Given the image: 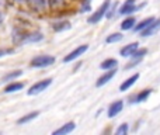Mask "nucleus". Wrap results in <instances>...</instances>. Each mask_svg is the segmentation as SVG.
Wrapping results in <instances>:
<instances>
[{
  "mask_svg": "<svg viewBox=\"0 0 160 135\" xmlns=\"http://www.w3.org/2000/svg\"><path fill=\"white\" fill-rule=\"evenodd\" d=\"M73 6V3L70 0H48V13L51 14H58L68 11Z\"/></svg>",
  "mask_w": 160,
  "mask_h": 135,
  "instance_id": "nucleus-1",
  "label": "nucleus"
},
{
  "mask_svg": "<svg viewBox=\"0 0 160 135\" xmlns=\"http://www.w3.org/2000/svg\"><path fill=\"white\" fill-rule=\"evenodd\" d=\"M25 6L35 16H44L48 13V0H25Z\"/></svg>",
  "mask_w": 160,
  "mask_h": 135,
  "instance_id": "nucleus-2",
  "label": "nucleus"
},
{
  "mask_svg": "<svg viewBox=\"0 0 160 135\" xmlns=\"http://www.w3.org/2000/svg\"><path fill=\"white\" fill-rule=\"evenodd\" d=\"M111 2H112V0H104V2L98 6V8H97L96 11H91L90 17L87 18L88 24H97V23L101 21L105 17V14H107V10H108V7H110Z\"/></svg>",
  "mask_w": 160,
  "mask_h": 135,
  "instance_id": "nucleus-3",
  "label": "nucleus"
},
{
  "mask_svg": "<svg viewBox=\"0 0 160 135\" xmlns=\"http://www.w3.org/2000/svg\"><path fill=\"white\" fill-rule=\"evenodd\" d=\"M53 64H55V56L52 55H37L30 61V66L35 69L48 68Z\"/></svg>",
  "mask_w": 160,
  "mask_h": 135,
  "instance_id": "nucleus-4",
  "label": "nucleus"
},
{
  "mask_svg": "<svg viewBox=\"0 0 160 135\" xmlns=\"http://www.w3.org/2000/svg\"><path fill=\"white\" fill-rule=\"evenodd\" d=\"M51 85H52V79H51V77L38 80V82H35L34 85H31L30 87H28L27 94H28V96H37V94H41L42 91L47 90Z\"/></svg>",
  "mask_w": 160,
  "mask_h": 135,
  "instance_id": "nucleus-5",
  "label": "nucleus"
},
{
  "mask_svg": "<svg viewBox=\"0 0 160 135\" xmlns=\"http://www.w3.org/2000/svg\"><path fill=\"white\" fill-rule=\"evenodd\" d=\"M88 49V45L87 44H83V45H79V47H76L73 51H70L69 54H68L66 56L63 58V62L65 64H69V62H73L76 61V59H79L80 56L83 55V54H86Z\"/></svg>",
  "mask_w": 160,
  "mask_h": 135,
  "instance_id": "nucleus-6",
  "label": "nucleus"
},
{
  "mask_svg": "<svg viewBox=\"0 0 160 135\" xmlns=\"http://www.w3.org/2000/svg\"><path fill=\"white\" fill-rule=\"evenodd\" d=\"M146 6V3H141V4H122L118 7V16H132L136 11H139L141 8H143Z\"/></svg>",
  "mask_w": 160,
  "mask_h": 135,
  "instance_id": "nucleus-7",
  "label": "nucleus"
},
{
  "mask_svg": "<svg viewBox=\"0 0 160 135\" xmlns=\"http://www.w3.org/2000/svg\"><path fill=\"white\" fill-rule=\"evenodd\" d=\"M159 31H160V17L153 20V21L150 23L143 31L139 33V35H141L142 38H149V37H153L155 34H158Z\"/></svg>",
  "mask_w": 160,
  "mask_h": 135,
  "instance_id": "nucleus-8",
  "label": "nucleus"
},
{
  "mask_svg": "<svg viewBox=\"0 0 160 135\" xmlns=\"http://www.w3.org/2000/svg\"><path fill=\"white\" fill-rule=\"evenodd\" d=\"M51 28H52L55 33H63V31L70 30V28H72V24H70V21L66 18H58V20L51 23Z\"/></svg>",
  "mask_w": 160,
  "mask_h": 135,
  "instance_id": "nucleus-9",
  "label": "nucleus"
},
{
  "mask_svg": "<svg viewBox=\"0 0 160 135\" xmlns=\"http://www.w3.org/2000/svg\"><path fill=\"white\" fill-rule=\"evenodd\" d=\"M117 72H118V69H110V70H105V73H102L101 76L97 79L96 82V86L97 87H102V86H105L107 83H110L111 80L114 79V76L117 75Z\"/></svg>",
  "mask_w": 160,
  "mask_h": 135,
  "instance_id": "nucleus-10",
  "label": "nucleus"
},
{
  "mask_svg": "<svg viewBox=\"0 0 160 135\" xmlns=\"http://www.w3.org/2000/svg\"><path fill=\"white\" fill-rule=\"evenodd\" d=\"M122 110H124V100H115V101H112L110 104V107H108V110H107L108 118H114V117H117L119 113H122Z\"/></svg>",
  "mask_w": 160,
  "mask_h": 135,
  "instance_id": "nucleus-11",
  "label": "nucleus"
},
{
  "mask_svg": "<svg viewBox=\"0 0 160 135\" xmlns=\"http://www.w3.org/2000/svg\"><path fill=\"white\" fill-rule=\"evenodd\" d=\"M44 39V34L41 31H27L24 38V44H37V42L42 41ZM22 44V45H24Z\"/></svg>",
  "mask_w": 160,
  "mask_h": 135,
  "instance_id": "nucleus-12",
  "label": "nucleus"
},
{
  "mask_svg": "<svg viewBox=\"0 0 160 135\" xmlns=\"http://www.w3.org/2000/svg\"><path fill=\"white\" fill-rule=\"evenodd\" d=\"M25 87V83L24 82H18V80H13V82L7 83L4 87V93L6 94H11V93H17V91L22 90Z\"/></svg>",
  "mask_w": 160,
  "mask_h": 135,
  "instance_id": "nucleus-13",
  "label": "nucleus"
},
{
  "mask_svg": "<svg viewBox=\"0 0 160 135\" xmlns=\"http://www.w3.org/2000/svg\"><path fill=\"white\" fill-rule=\"evenodd\" d=\"M76 128V124L73 121H69V122H65L63 125H61L59 128H56L55 131H53V135H68L70 132H73Z\"/></svg>",
  "mask_w": 160,
  "mask_h": 135,
  "instance_id": "nucleus-14",
  "label": "nucleus"
},
{
  "mask_svg": "<svg viewBox=\"0 0 160 135\" xmlns=\"http://www.w3.org/2000/svg\"><path fill=\"white\" fill-rule=\"evenodd\" d=\"M138 48H139V42H131V44L125 45V47H122L121 49H119V55H121L122 58H129V56H132V54L135 52Z\"/></svg>",
  "mask_w": 160,
  "mask_h": 135,
  "instance_id": "nucleus-15",
  "label": "nucleus"
},
{
  "mask_svg": "<svg viewBox=\"0 0 160 135\" xmlns=\"http://www.w3.org/2000/svg\"><path fill=\"white\" fill-rule=\"evenodd\" d=\"M138 79H139V73H133L132 76H129L128 79H125L124 82L119 85V91H127V90H129V89L132 87V86L135 85L136 82H138Z\"/></svg>",
  "mask_w": 160,
  "mask_h": 135,
  "instance_id": "nucleus-16",
  "label": "nucleus"
},
{
  "mask_svg": "<svg viewBox=\"0 0 160 135\" xmlns=\"http://www.w3.org/2000/svg\"><path fill=\"white\" fill-rule=\"evenodd\" d=\"M136 24V17L133 16H125V18L121 21L119 27H121L122 31H129V30H133Z\"/></svg>",
  "mask_w": 160,
  "mask_h": 135,
  "instance_id": "nucleus-17",
  "label": "nucleus"
},
{
  "mask_svg": "<svg viewBox=\"0 0 160 135\" xmlns=\"http://www.w3.org/2000/svg\"><path fill=\"white\" fill-rule=\"evenodd\" d=\"M21 75H22L21 69H14V70H10L8 73H6L4 76L2 77V80H0V82H2V83H10V82H13V80L18 79Z\"/></svg>",
  "mask_w": 160,
  "mask_h": 135,
  "instance_id": "nucleus-18",
  "label": "nucleus"
},
{
  "mask_svg": "<svg viewBox=\"0 0 160 135\" xmlns=\"http://www.w3.org/2000/svg\"><path fill=\"white\" fill-rule=\"evenodd\" d=\"M38 116H39V111H31V113L24 114L22 117H20V118L17 120V125H24V124H28V122H31L32 120H35Z\"/></svg>",
  "mask_w": 160,
  "mask_h": 135,
  "instance_id": "nucleus-19",
  "label": "nucleus"
},
{
  "mask_svg": "<svg viewBox=\"0 0 160 135\" xmlns=\"http://www.w3.org/2000/svg\"><path fill=\"white\" fill-rule=\"evenodd\" d=\"M155 20V17H146V18H143V20H141V21H136V24H135V27H133V31L135 33H141V31H143L145 28L148 27V25L150 24V23Z\"/></svg>",
  "mask_w": 160,
  "mask_h": 135,
  "instance_id": "nucleus-20",
  "label": "nucleus"
},
{
  "mask_svg": "<svg viewBox=\"0 0 160 135\" xmlns=\"http://www.w3.org/2000/svg\"><path fill=\"white\" fill-rule=\"evenodd\" d=\"M115 68H118V61L115 58H107L100 64V69H102V70H110V69Z\"/></svg>",
  "mask_w": 160,
  "mask_h": 135,
  "instance_id": "nucleus-21",
  "label": "nucleus"
},
{
  "mask_svg": "<svg viewBox=\"0 0 160 135\" xmlns=\"http://www.w3.org/2000/svg\"><path fill=\"white\" fill-rule=\"evenodd\" d=\"M152 89H143V90H141L139 93L135 94V103H143L146 101L150 97V94H152Z\"/></svg>",
  "mask_w": 160,
  "mask_h": 135,
  "instance_id": "nucleus-22",
  "label": "nucleus"
},
{
  "mask_svg": "<svg viewBox=\"0 0 160 135\" xmlns=\"http://www.w3.org/2000/svg\"><path fill=\"white\" fill-rule=\"evenodd\" d=\"M118 3L117 2H111V4H110V7H108V10H107V14H105V18L107 20H111V18H114V17L118 14Z\"/></svg>",
  "mask_w": 160,
  "mask_h": 135,
  "instance_id": "nucleus-23",
  "label": "nucleus"
},
{
  "mask_svg": "<svg viewBox=\"0 0 160 135\" xmlns=\"http://www.w3.org/2000/svg\"><path fill=\"white\" fill-rule=\"evenodd\" d=\"M122 38H124L122 33H112V34H108V37L105 38V42L107 44H117V42L122 41Z\"/></svg>",
  "mask_w": 160,
  "mask_h": 135,
  "instance_id": "nucleus-24",
  "label": "nucleus"
},
{
  "mask_svg": "<svg viewBox=\"0 0 160 135\" xmlns=\"http://www.w3.org/2000/svg\"><path fill=\"white\" fill-rule=\"evenodd\" d=\"M78 4L80 13H90L91 11V0H79Z\"/></svg>",
  "mask_w": 160,
  "mask_h": 135,
  "instance_id": "nucleus-25",
  "label": "nucleus"
},
{
  "mask_svg": "<svg viewBox=\"0 0 160 135\" xmlns=\"http://www.w3.org/2000/svg\"><path fill=\"white\" fill-rule=\"evenodd\" d=\"M146 54H148L146 48H141V47H139L138 49L132 54V56H129V58H136V59H142V61H143V58L146 56Z\"/></svg>",
  "mask_w": 160,
  "mask_h": 135,
  "instance_id": "nucleus-26",
  "label": "nucleus"
},
{
  "mask_svg": "<svg viewBox=\"0 0 160 135\" xmlns=\"http://www.w3.org/2000/svg\"><path fill=\"white\" fill-rule=\"evenodd\" d=\"M128 132H129V124L128 122H122L115 130V135H127Z\"/></svg>",
  "mask_w": 160,
  "mask_h": 135,
  "instance_id": "nucleus-27",
  "label": "nucleus"
},
{
  "mask_svg": "<svg viewBox=\"0 0 160 135\" xmlns=\"http://www.w3.org/2000/svg\"><path fill=\"white\" fill-rule=\"evenodd\" d=\"M142 62V59H136V58H129V62H128L127 65H125V70H131V69L136 68L139 64Z\"/></svg>",
  "mask_w": 160,
  "mask_h": 135,
  "instance_id": "nucleus-28",
  "label": "nucleus"
},
{
  "mask_svg": "<svg viewBox=\"0 0 160 135\" xmlns=\"http://www.w3.org/2000/svg\"><path fill=\"white\" fill-rule=\"evenodd\" d=\"M13 48H0V58H3V56L6 55H10V54H13Z\"/></svg>",
  "mask_w": 160,
  "mask_h": 135,
  "instance_id": "nucleus-29",
  "label": "nucleus"
},
{
  "mask_svg": "<svg viewBox=\"0 0 160 135\" xmlns=\"http://www.w3.org/2000/svg\"><path fill=\"white\" fill-rule=\"evenodd\" d=\"M138 0H125V4H136Z\"/></svg>",
  "mask_w": 160,
  "mask_h": 135,
  "instance_id": "nucleus-30",
  "label": "nucleus"
},
{
  "mask_svg": "<svg viewBox=\"0 0 160 135\" xmlns=\"http://www.w3.org/2000/svg\"><path fill=\"white\" fill-rule=\"evenodd\" d=\"M3 24V14H2V11H0V25Z\"/></svg>",
  "mask_w": 160,
  "mask_h": 135,
  "instance_id": "nucleus-31",
  "label": "nucleus"
},
{
  "mask_svg": "<svg viewBox=\"0 0 160 135\" xmlns=\"http://www.w3.org/2000/svg\"><path fill=\"white\" fill-rule=\"evenodd\" d=\"M70 2H72V3H73V4H75V3H78V2H79V0H70Z\"/></svg>",
  "mask_w": 160,
  "mask_h": 135,
  "instance_id": "nucleus-32",
  "label": "nucleus"
},
{
  "mask_svg": "<svg viewBox=\"0 0 160 135\" xmlns=\"http://www.w3.org/2000/svg\"><path fill=\"white\" fill-rule=\"evenodd\" d=\"M18 2H25V0H18Z\"/></svg>",
  "mask_w": 160,
  "mask_h": 135,
  "instance_id": "nucleus-33",
  "label": "nucleus"
}]
</instances>
